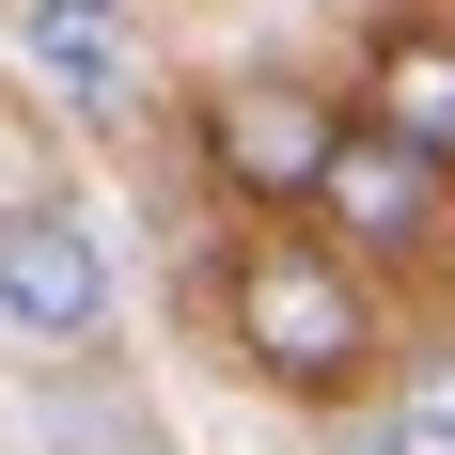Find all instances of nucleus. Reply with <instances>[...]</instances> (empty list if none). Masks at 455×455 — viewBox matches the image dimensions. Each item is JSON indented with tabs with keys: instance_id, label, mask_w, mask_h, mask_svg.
<instances>
[{
	"instance_id": "obj_1",
	"label": "nucleus",
	"mask_w": 455,
	"mask_h": 455,
	"mask_svg": "<svg viewBox=\"0 0 455 455\" xmlns=\"http://www.w3.org/2000/svg\"><path fill=\"white\" fill-rule=\"evenodd\" d=\"M220 315H235V362L267 377V393H299V409H330V393H362V377H377V299H362L346 251L267 235V251L220 283Z\"/></svg>"
},
{
	"instance_id": "obj_2",
	"label": "nucleus",
	"mask_w": 455,
	"mask_h": 455,
	"mask_svg": "<svg viewBox=\"0 0 455 455\" xmlns=\"http://www.w3.org/2000/svg\"><path fill=\"white\" fill-rule=\"evenodd\" d=\"M110 299H126L110 220H94L79 188H16V204H0V330H16V346H94Z\"/></svg>"
},
{
	"instance_id": "obj_3",
	"label": "nucleus",
	"mask_w": 455,
	"mask_h": 455,
	"mask_svg": "<svg viewBox=\"0 0 455 455\" xmlns=\"http://www.w3.org/2000/svg\"><path fill=\"white\" fill-rule=\"evenodd\" d=\"M315 204H330V235H346V251L409 267V251H440L455 173H440V157H409V141H377V126H346V141H330V173H315Z\"/></svg>"
},
{
	"instance_id": "obj_4",
	"label": "nucleus",
	"mask_w": 455,
	"mask_h": 455,
	"mask_svg": "<svg viewBox=\"0 0 455 455\" xmlns=\"http://www.w3.org/2000/svg\"><path fill=\"white\" fill-rule=\"evenodd\" d=\"M330 141H346V110H330V94H299V79H235L220 110H204V157H220L251 204H315Z\"/></svg>"
},
{
	"instance_id": "obj_5",
	"label": "nucleus",
	"mask_w": 455,
	"mask_h": 455,
	"mask_svg": "<svg viewBox=\"0 0 455 455\" xmlns=\"http://www.w3.org/2000/svg\"><path fill=\"white\" fill-rule=\"evenodd\" d=\"M16 47L63 110H126L141 94V0H16Z\"/></svg>"
},
{
	"instance_id": "obj_6",
	"label": "nucleus",
	"mask_w": 455,
	"mask_h": 455,
	"mask_svg": "<svg viewBox=\"0 0 455 455\" xmlns=\"http://www.w3.org/2000/svg\"><path fill=\"white\" fill-rule=\"evenodd\" d=\"M346 126H377V141H409V157L455 173V32H393L362 63V110H346Z\"/></svg>"
},
{
	"instance_id": "obj_7",
	"label": "nucleus",
	"mask_w": 455,
	"mask_h": 455,
	"mask_svg": "<svg viewBox=\"0 0 455 455\" xmlns=\"http://www.w3.org/2000/svg\"><path fill=\"white\" fill-rule=\"evenodd\" d=\"M362 455H455V346H424V362L393 377V393H377Z\"/></svg>"
}]
</instances>
